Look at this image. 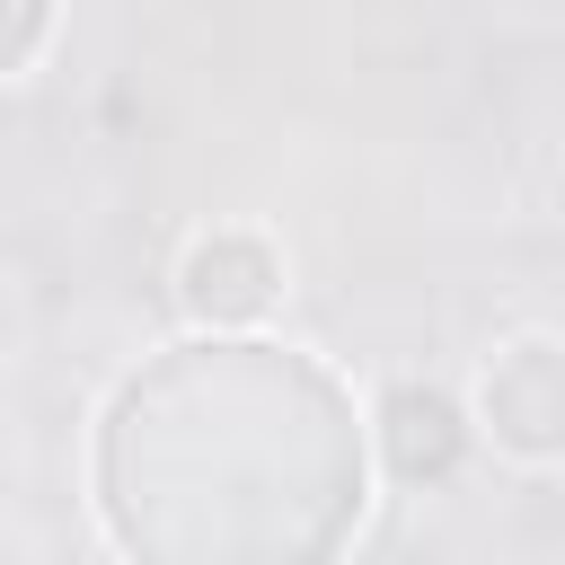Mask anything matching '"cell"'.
Instances as JSON below:
<instances>
[{
	"label": "cell",
	"mask_w": 565,
	"mask_h": 565,
	"mask_svg": "<svg viewBox=\"0 0 565 565\" xmlns=\"http://www.w3.org/2000/svg\"><path fill=\"white\" fill-rule=\"evenodd\" d=\"M468 441H477V424H468V406H459L450 388L397 380V388L380 397V459H388L397 486H441V477L468 459Z\"/></svg>",
	"instance_id": "3957f363"
},
{
	"label": "cell",
	"mask_w": 565,
	"mask_h": 565,
	"mask_svg": "<svg viewBox=\"0 0 565 565\" xmlns=\"http://www.w3.org/2000/svg\"><path fill=\"white\" fill-rule=\"evenodd\" d=\"M494 450L512 459H565V344L556 335H512L477 371V415Z\"/></svg>",
	"instance_id": "6da1fadb"
},
{
	"label": "cell",
	"mask_w": 565,
	"mask_h": 565,
	"mask_svg": "<svg viewBox=\"0 0 565 565\" xmlns=\"http://www.w3.org/2000/svg\"><path fill=\"white\" fill-rule=\"evenodd\" d=\"M282 300V256L256 238V230H203V238H185V256H177V309L194 318V327H256L265 309Z\"/></svg>",
	"instance_id": "7a4b0ae2"
}]
</instances>
